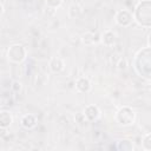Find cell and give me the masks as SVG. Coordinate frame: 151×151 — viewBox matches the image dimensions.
I'll use <instances>...</instances> for the list:
<instances>
[{"label": "cell", "instance_id": "cell-19", "mask_svg": "<svg viewBox=\"0 0 151 151\" xmlns=\"http://www.w3.org/2000/svg\"><path fill=\"white\" fill-rule=\"evenodd\" d=\"M2 13H4V5L0 2V17L2 15Z\"/></svg>", "mask_w": 151, "mask_h": 151}, {"label": "cell", "instance_id": "cell-7", "mask_svg": "<svg viewBox=\"0 0 151 151\" xmlns=\"http://www.w3.org/2000/svg\"><path fill=\"white\" fill-rule=\"evenodd\" d=\"M20 124L24 129L26 130H32L37 126L38 124V117L34 114V113H26L21 117V120H20Z\"/></svg>", "mask_w": 151, "mask_h": 151}, {"label": "cell", "instance_id": "cell-1", "mask_svg": "<svg viewBox=\"0 0 151 151\" xmlns=\"http://www.w3.org/2000/svg\"><path fill=\"white\" fill-rule=\"evenodd\" d=\"M133 66L136 72L145 78L146 80H150L151 78V63H150V46L147 45L146 47L142 48L138 51V53L134 57L133 60Z\"/></svg>", "mask_w": 151, "mask_h": 151}, {"label": "cell", "instance_id": "cell-9", "mask_svg": "<svg viewBox=\"0 0 151 151\" xmlns=\"http://www.w3.org/2000/svg\"><path fill=\"white\" fill-rule=\"evenodd\" d=\"M100 41H101V44H103L104 46H106V47H112V46L116 44V41H117V35H116V33H114L113 31L106 29V31L101 34Z\"/></svg>", "mask_w": 151, "mask_h": 151}, {"label": "cell", "instance_id": "cell-3", "mask_svg": "<svg viewBox=\"0 0 151 151\" xmlns=\"http://www.w3.org/2000/svg\"><path fill=\"white\" fill-rule=\"evenodd\" d=\"M114 119L122 126H130L136 120V112L132 110V107L125 105V106H122L116 112Z\"/></svg>", "mask_w": 151, "mask_h": 151}, {"label": "cell", "instance_id": "cell-12", "mask_svg": "<svg viewBox=\"0 0 151 151\" xmlns=\"http://www.w3.org/2000/svg\"><path fill=\"white\" fill-rule=\"evenodd\" d=\"M81 41H83V44L86 45V46H91V45L96 44V35H94V33H92V32H90V31L83 33V35H81Z\"/></svg>", "mask_w": 151, "mask_h": 151}, {"label": "cell", "instance_id": "cell-10", "mask_svg": "<svg viewBox=\"0 0 151 151\" xmlns=\"http://www.w3.org/2000/svg\"><path fill=\"white\" fill-rule=\"evenodd\" d=\"M48 67H50L51 72L59 73L65 68V63L60 57H52L48 61Z\"/></svg>", "mask_w": 151, "mask_h": 151}, {"label": "cell", "instance_id": "cell-16", "mask_svg": "<svg viewBox=\"0 0 151 151\" xmlns=\"http://www.w3.org/2000/svg\"><path fill=\"white\" fill-rule=\"evenodd\" d=\"M61 4H63V0H46V6L50 9H55L60 7Z\"/></svg>", "mask_w": 151, "mask_h": 151}, {"label": "cell", "instance_id": "cell-5", "mask_svg": "<svg viewBox=\"0 0 151 151\" xmlns=\"http://www.w3.org/2000/svg\"><path fill=\"white\" fill-rule=\"evenodd\" d=\"M114 21L122 26V27H129L132 21H133V17H132V12L127 11V9H119L117 11L116 15H114Z\"/></svg>", "mask_w": 151, "mask_h": 151}, {"label": "cell", "instance_id": "cell-6", "mask_svg": "<svg viewBox=\"0 0 151 151\" xmlns=\"http://www.w3.org/2000/svg\"><path fill=\"white\" fill-rule=\"evenodd\" d=\"M83 114H84L86 122H94L100 117V110L97 105L90 104V105L85 106V109L83 111Z\"/></svg>", "mask_w": 151, "mask_h": 151}, {"label": "cell", "instance_id": "cell-13", "mask_svg": "<svg viewBox=\"0 0 151 151\" xmlns=\"http://www.w3.org/2000/svg\"><path fill=\"white\" fill-rule=\"evenodd\" d=\"M67 14H68V17H70L71 19L78 18V17L81 14V8H80V6L77 5V4H72V5L68 7V9H67Z\"/></svg>", "mask_w": 151, "mask_h": 151}, {"label": "cell", "instance_id": "cell-8", "mask_svg": "<svg viewBox=\"0 0 151 151\" xmlns=\"http://www.w3.org/2000/svg\"><path fill=\"white\" fill-rule=\"evenodd\" d=\"M76 88L80 93H87V92L91 91L92 84H91V81H90L88 78H86V77H79L76 80Z\"/></svg>", "mask_w": 151, "mask_h": 151}, {"label": "cell", "instance_id": "cell-18", "mask_svg": "<svg viewBox=\"0 0 151 151\" xmlns=\"http://www.w3.org/2000/svg\"><path fill=\"white\" fill-rule=\"evenodd\" d=\"M117 66H118V70H125L126 68V66H127V63H126V60L125 59H119V63L117 64Z\"/></svg>", "mask_w": 151, "mask_h": 151}, {"label": "cell", "instance_id": "cell-14", "mask_svg": "<svg viewBox=\"0 0 151 151\" xmlns=\"http://www.w3.org/2000/svg\"><path fill=\"white\" fill-rule=\"evenodd\" d=\"M117 149H118V150H123V151H132V150L134 149V146H133V144H132L131 140L123 139V140L118 142Z\"/></svg>", "mask_w": 151, "mask_h": 151}, {"label": "cell", "instance_id": "cell-2", "mask_svg": "<svg viewBox=\"0 0 151 151\" xmlns=\"http://www.w3.org/2000/svg\"><path fill=\"white\" fill-rule=\"evenodd\" d=\"M133 20L145 27L149 28L151 26V2L150 0H143L140 2H138V5L136 6L133 13H132Z\"/></svg>", "mask_w": 151, "mask_h": 151}, {"label": "cell", "instance_id": "cell-4", "mask_svg": "<svg viewBox=\"0 0 151 151\" xmlns=\"http://www.w3.org/2000/svg\"><path fill=\"white\" fill-rule=\"evenodd\" d=\"M26 57H27V50L21 44L11 45L7 50V58L9 61H12L14 64L22 63L26 59Z\"/></svg>", "mask_w": 151, "mask_h": 151}, {"label": "cell", "instance_id": "cell-17", "mask_svg": "<svg viewBox=\"0 0 151 151\" xmlns=\"http://www.w3.org/2000/svg\"><path fill=\"white\" fill-rule=\"evenodd\" d=\"M21 88H22V84H21V81H19V80H14V81L12 83V85H11V90H12L14 93H19V92L21 91Z\"/></svg>", "mask_w": 151, "mask_h": 151}, {"label": "cell", "instance_id": "cell-15", "mask_svg": "<svg viewBox=\"0 0 151 151\" xmlns=\"http://www.w3.org/2000/svg\"><path fill=\"white\" fill-rule=\"evenodd\" d=\"M142 147L145 151H150L151 150V134L149 132L144 136V139L142 142Z\"/></svg>", "mask_w": 151, "mask_h": 151}, {"label": "cell", "instance_id": "cell-11", "mask_svg": "<svg viewBox=\"0 0 151 151\" xmlns=\"http://www.w3.org/2000/svg\"><path fill=\"white\" fill-rule=\"evenodd\" d=\"M13 123V116L7 110L0 111V129H8Z\"/></svg>", "mask_w": 151, "mask_h": 151}]
</instances>
